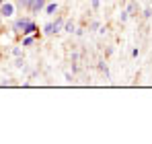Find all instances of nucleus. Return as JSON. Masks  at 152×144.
I'll return each mask as SVG.
<instances>
[{"label": "nucleus", "mask_w": 152, "mask_h": 144, "mask_svg": "<svg viewBox=\"0 0 152 144\" xmlns=\"http://www.w3.org/2000/svg\"><path fill=\"white\" fill-rule=\"evenodd\" d=\"M15 29H23L25 35H31V33L35 31V23H31L29 19H21V21L15 23Z\"/></svg>", "instance_id": "nucleus-1"}, {"label": "nucleus", "mask_w": 152, "mask_h": 144, "mask_svg": "<svg viewBox=\"0 0 152 144\" xmlns=\"http://www.w3.org/2000/svg\"><path fill=\"white\" fill-rule=\"evenodd\" d=\"M127 15H129L127 10H126V12H121V15H119V19H121V21H127Z\"/></svg>", "instance_id": "nucleus-8"}, {"label": "nucleus", "mask_w": 152, "mask_h": 144, "mask_svg": "<svg viewBox=\"0 0 152 144\" xmlns=\"http://www.w3.org/2000/svg\"><path fill=\"white\" fill-rule=\"evenodd\" d=\"M0 15H2V17H12V15H15V6H12L10 2H4L2 8H0Z\"/></svg>", "instance_id": "nucleus-2"}, {"label": "nucleus", "mask_w": 152, "mask_h": 144, "mask_svg": "<svg viewBox=\"0 0 152 144\" xmlns=\"http://www.w3.org/2000/svg\"><path fill=\"white\" fill-rule=\"evenodd\" d=\"M19 2H21L23 6H29V0H19Z\"/></svg>", "instance_id": "nucleus-10"}, {"label": "nucleus", "mask_w": 152, "mask_h": 144, "mask_svg": "<svg viewBox=\"0 0 152 144\" xmlns=\"http://www.w3.org/2000/svg\"><path fill=\"white\" fill-rule=\"evenodd\" d=\"M66 31H68V33H72V31H74V23H72V21H68V23H66Z\"/></svg>", "instance_id": "nucleus-5"}, {"label": "nucleus", "mask_w": 152, "mask_h": 144, "mask_svg": "<svg viewBox=\"0 0 152 144\" xmlns=\"http://www.w3.org/2000/svg\"><path fill=\"white\" fill-rule=\"evenodd\" d=\"M56 10H58V4H56V2H51V4H48V8H45V12H48V15H53Z\"/></svg>", "instance_id": "nucleus-3"}, {"label": "nucleus", "mask_w": 152, "mask_h": 144, "mask_svg": "<svg viewBox=\"0 0 152 144\" xmlns=\"http://www.w3.org/2000/svg\"><path fill=\"white\" fill-rule=\"evenodd\" d=\"M45 33H48V35H51V33H53V25H51V23L45 25Z\"/></svg>", "instance_id": "nucleus-6"}, {"label": "nucleus", "mask_w": 152, "mask_h": 144, "mask_svg": "<svg viewBox=\"0 0 152 144\" xmlns=\"http://www.w3.org/2000/svg\"><path fill=\"white\" fill-rule=\"evenodd\" d=\"M144 17H152V8H146L144 10Z\"/></svg>", "instance_id": "nucleus-9"}, {"label": "nucleus", "mask_w": 152, "mask_h": 144, "mask_svg": "<svg viewBox=\"0 0 152 144\" xmlns=\"http://www.w3.org/2000/svg\"><path fill=\"white\" fill-rule=\"evenodd\" d=\"M31 43H33V37H27L25 41H23V46H31Z\"/></svg>", "instance_id": "nucleus-7"}, {"label": "nucleus", "mask_w": 152, "mask_h": 144, "mask_svg": "<svg viewBox=\"0 0 152 144\" xmlns=\"http://www.w3.org/2000/svg\"><path fill=\"white\" fill-rule=\"evenodd\" d=\"M51 25H53V33H58V31L62 29V19H58L56 23H51Z\"/></svg>", "instance_id": "nucleus-4"}, {"label": "nucleus", "mask_w": 152, "mask_h": 144, "mask_svg": "<svg viewBox=\"0 0 152 144\" xmlns=\"http://www.w3.org/2000/svg\"><path fill=\"white\" fill-rule=\"evenodd\" d=\"M0 2H2V0H0Z\"/></svg>", "instance_id": "nucleus-11"}]
</instances>
